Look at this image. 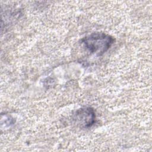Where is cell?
<instances>
[{
    "instance_id": "obj_1",
    "label": "cell",
    "mask_w": 152,
    "mask_h": 152,
    "mask_svg": "<svg viewBox=\"0 0 152 152\" xmlns=\"http://www.w3.org/2000/svg\"><path fill=\"white\" fill-rule=\"evenodd\" d=\"M114 41V38L108 34L95 32L83 37L81 43L88 52L100 56L109 49Z\"/></svg>"
},
{
    "instance_id": "obj_2",
    "label": "cell",
    "mask_w": 152,
    "mask_h": 152,
    "mask_svg": "<svg viewBox=\"0 0 152 152\" xmlns=\"http://www.w3.org/2000/svg\"><path fill=\"white\" fill-rule=\"evenodd\" d=\"M96 113L91 107H84L77 110L73 114L72 119L77 126L89 128L96 122Z\"/></svg>"
}]
</instances>
